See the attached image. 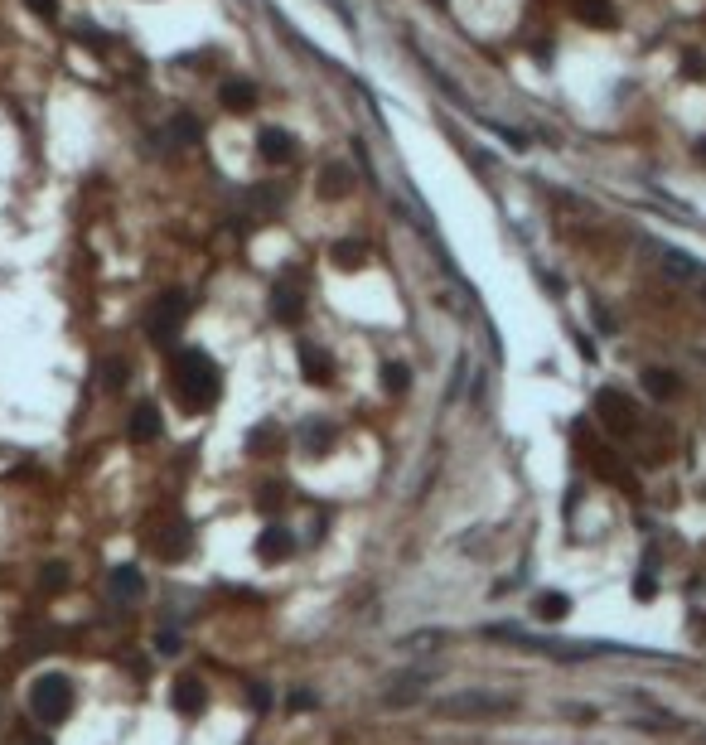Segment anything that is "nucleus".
Here are the masks:
<instances>
[{
  "label": "nucleus",
  "mask_w": 706,
  "mask_h": 745,
  "mask_svg": "<svg viewBox=\"0 0 706 745\" xmlns=\"http://www.w3.org/2000/svg\"><path fill=\"white\" fill-rule=\"evenodd\" d=\"M170 383H174V397H179V407H184V411H208L213 402L223 397L218 363H213L203 349H179L174 353Z\"/></svg>",
  "instance_id": "f257e3e1"
},
{
  "label": "nucleus",
  "mask_w": 706,
  "mask_h": 745,
  "mask_svg": "<svg viewBox=\"0 0 706 745\" xmlns=\"http://www.w3.org/2000/svg\"><path fill=\"white\" fill-rule=\"evenodd\" d=\"M430 712L440 721H494V716H508L518 712V697L508 692H484V688H464V692H450V697H436Z\"/></svg>",
  "instance_id": "f03ea898"
},
{
  "label": "nucleus",
  "mask_w": 706,
  "mask_h": 745,
  "mask_svg": "<svg viewBox=\"0 0 706 745\" xmlns=\"http://www.w3.org/2000/svg\"><path fill=\"white\" fill-rule=\"evenodd\" d=\"M30 712H34V721H44V726L68 721V712H73V682H68L64 673H44V678H34Z\"/></svg>",
  "instance_id": "7ed1b4c3"
},
{
  "label": "nucleus",
  "mask_w": 706,
  "mask_h": 745,
  "mask_svg": "<svg viewBox=\"0 0 706 745\" xmlns=\"http://www.w3.org/2000/svg\"><path fill=\"white\" fill-rule=\"evenodd\" d=\"M184 319H189V295L184 291H165L160 301H155L150 319H146V334L155 339V344H170L179 329H184Z\"/></svg>",
  "instance_id": "20e7f679"
},
{
  "label": "nucleus",
  "mask_w": 706,
  "mask_h": 745,
  "mask_svg": "<svg viewBox=\"0 0 706 745\" xmlns=\"http://www.w3.org/2000/svg\"><path fill=\"white\" fill-rule=\"evenodd\" d=\"M595 411H600V421L615 436H634V431H639V407H634L619 387H600V393H595Z\"/></svg>",
  "instance_id": "39448f33"
},
{
  "label": "nucleus",
  "mask_w": 706,
  "mask_h": 745,
  "mask_svg": "<svg viewBox=\"0 0 706 745\" xmlns=\"http://www.w3.org/2000/svg\"><path fill=\"white\" fill-rule=\"evenodd\" d=\"M426 692H430V668L397 673V678H387V688H382V707H412V702H421Z\"/></svg>",
  "instance_id": "423d86ee"
},
{
  "label": "nucleus",
  "mask_w": 706,
  "mask_h": 745,
  "mask_svg": "<svg viewBox=\"0 0 706 745\" xmlns=\"http://www.w3.org/2000/svg\"><path fill=\"white\" fill-rule=\"evenodd\" d=\"M189 547H194V528H189V518H165L160 528H155V552H160L165 562H179L189 557Z\"/></svg>",
  "instance_id": "0eeeda50"
},
{
  "label": "nucleus",
  "mask_w": 706,
  "mask_h": 745,
  "mask_svg": "<svg viewBox=\"0 0 706 745\" xmlns=\"http://www.w3.org/2000/svg\"><path fill=\"white\" fill-rule=\"evenodd\" d=\"M170 707L179 716H199L203 707H208V688H203L194 673H184V678H174V688H170Z\"/></svg>",
  "instance_id": "6e6552de"
},
{
  "label": "nucleus",
  "mask_w": 706,
  "mask_h": 745,
  "mask_svg": "<svg viewBox=\"0 0 706 745\" xmlns=\"http://www.w3.org/2000/svg\"><path fill=\"white\" fill-rule=\"evenodd\" d=\"M160 431H165L160 407H155V402H140V407L131 411V421H126V436L136 445H150V441H160Z\"/></svg>",
  "instance_id": "1a4fd4ad"
},
{
  "label": "nucleus",
  "mask_w": 706,
  "mask_h": 745,
  "mask_svg": "<svg viewBox=\"0 0 706 745\" xmlns=\"http://www.w3.org/2000/svg\"><path fill=\"white\" fill-rule=\"evenodd\" d=\"M271 315H276L281 325H301V315H305L301 286H291V281H276V286H271Z\"/></svg>",
  "instance_id": "9d476101"
},
{
  "label": "nucleus",
  "mask_w": 706,
  "mask_h": 745,
  "mask_svg": "<svg viewBox=\"0 0 706 745\" xmlns=\"http://www.w3.org/2000/svg\"><path fill=\"white\" fill-rule=\"evenodd\" d=\"M295 552V538H291V528H281V523H267L257 532V557L261 562H285Z\"/></svg>",
  "instance_id": "9b49d317"
},
{
  "label": "nucleus",
  "mask_w": 706,
  "mask_h": 745,
  "mask_svg": "<svg viewBox=\"0 0 706 745\" xmlns=\"http://www.w3.org/2000/svg\"><path fill=\"white\" fill-rule=\"evenodd\" d=\"M106 586H112L116 600H140L146 596V576H140V566H112V576H106Z\"/></svg>",
  "instance_id": "f8f14e48"
},
{
  "label": "nucleus",
  "mask_w": 706,
  "mask_h": 745,
  "mask_svg": "<svg viewBox=\"0 0 706 745\" xmlns=\"http://www.w3.org/2000/svg\"><path fill=\"white\" fill-rule=\"evenodd\" d=\"M257 150H261V160L285 165V160L295 156V140H291V131H281V126H267V131L257 136Z\"/></svg>",
  "instance_id": "ddd939ff"
},
{
  "label": "nucleus",
  "mask_w": 706,
  "mask_h": 745,
  "mask_svg": "<svg viewBox=\"0 0 706 745\" xmlns=\"http://www.w3.org/2000/svg\"><path fill=\"white\" fill-rule=\"evenodd\" d=\"M658 267H663L668 276H677V281H697L702 276V262L687 257V252H677V247H658Z\"/></svg>",
  "instance_id": "4468645a"
},
{
  "label": "nucleus",
  "mask_w": 706,
  "mask_h": 745,
  "mask_svg": "<svg viewBox=\"0 0 706 745\" xmlns=\"http://www.w3.org/2000/svg\"><path fill=\"white\" fill-rule=\"evenodd\" d=\"M301 373H305V383H319V387H325L329 377H334L329 353H325V349H315V344H301Z\"/></svg>",
  "instance_id": "2eb2a0df"
},
{
  "label": "nucleus",
  "mask_w": 706,
  "mask_h": 745,
  "mask_svg": "<svg viewBox=\"0 0 706 745\" xmlns=\"http://www.w3.org/2000/svg\"><path fill=\"white\" fill-rule=\"evenodd\" d=\"M532 614H537V620H566V614H571V596H566V590H542V596H537V605H532Z\"/></svg>",
  "instance_id": "dca6fc26"
},
{
  "label": "nucleus",
  "mask_w": 706,
  "mask_h": 745,
  "mask_svg": "<svg viewBox=\"0 0 706 745\" xmlns=\"http://www.w3.org/2000/svg\"><path fill=\"white\" fill-rule=\"evenodd\" d=\"M643 387H649V397L658 402H668V397H677V373L673 368H643Z\"/></svg>",
  "instance_id": "f3484780"
},
{
  "label": "nucleus",
  "mask_w": 706,
  "mask_h": 745,
  "mask_svg": "<svg viewBox=\"0 0 706 745\" xmlns=\"http://www.w3.org/2000/svg\"><path fill=\"white\" fill-rule=\"evenodd\" d=\"M301 445H305L310 455H325L329 445H334V426L329 421H305L301 426Z\"/></svg>",
  "instance_id": "a211bd4d"
},
{
  "label": "nucleus",
  "mask_w": 706,
  "mask_h": 745,
  "mask_svg": "<svg viewBox=\"0 0 706 745\" xmlns=\"http://www.w3.org/2000/svg\"><path fill=\"white\" fill-rule=\"evenodd\" d=\"M218 97H223L227 112H252V106H257V88H252V82H223Z\"/></svg>",
  "instance_id": "6ab92c4d"
},
{
  "label": "nucleus",
  "mask_w": 706,
  "mask_h": 745,
  "mask_svg": "<svg viewBox=\"0 0 706 745\" xmlns=\"http://www.w3.org/2000/svg\"><path fill=\"white\" fill-rule=\"evenodd\" d=\"M353 189V174L344 170V165H325V184H319V194L325 199H344Z\"/></svg>",
  "instance_id": "aec40b11"
},
{
  "label": "nucleus",
  "mask_w": 706,
  "mask_h": 745,
  "mask_svg": "<svg viewBox=\"0 0 706 745\" xmlns=\"http://www.w3.org/2000/svg\"><path fill=\"white\" fill-rule=\"evenodd\" d=\"M170 136L179 140V146H194V140L203 136V126H199V122H194V116H189V112H179L174 122H170Z\"/></svg>",
  "instance_id": "412c9836"
},
{
  "label": "nucleus",
  "mask_w": 706,
  "mask_h": 745,
  "mask_svg": "<svg viewBox=\"0 0 706 745\" xmlns=\"http://www.w3.org/2000/svg\"><path fill=\"white\" fill-rule=\"evenodd\" d=\"M576 15L595 20V25H615V10H609V0H576Z\"/></svg>",
  "instance_id": "4be33fe9"
},
{
  "label": "nucleus",
  "mask_w": 706,
  "mask_h": 745,
  "mask_svg": "<svg viewBox=\"0 0 706 745\" xmlns=\"http://www.w3.org/2000/svg\"><path fill=\"white\" fill-rule=\"evenodd\" d=\"M406 383H412V377H406V363H382V387H387V393H406Z\"/></svg>",
  "instance_id": "5701e85b"
},
{
  "label": "nucleus",
  "mask_w": 706,
  "mask_h": 745,
  "mask_svg": "<svg viewBox=\"0 0 706 745\" xmlns=\"http://www.w3.org/2000/svg\"><path fill=\"white\" fill-rule=\"evenodd\" d=\"M39 586H44V590H64V586H68V566H64V562H49V566L39 571Z\"/></svg>",
  "instance_id": "b1692460"
},
{
  "label": "nucleus",
  "mask_w": 706,
  "mask_h": 745,
  "mask_svg": "<svg viewBox=\"0 0 706 745\" xmlns=\"http://www.w3.org/2000/svg\"><path fill=\"white\" fill-rule=\"evenodd\" d=\"M634 596H639V600H653V596H658V576H653V566H643V571L634 576Z\"/></svg>",
  "instance_id": "393cba45"
},
{
  "label": "nucleus",
  "mask_w": 706,
  "mask_h": 745,
  "mask_svg": "<svg viewBox=\"0 0 706 745\" xmlns=\"http://www.w3.org/2000/svg\"><path fill=\"white\" fill-rule=\"evenodd\" d=\"M484 126H489L494 136H504L513 150H528V136H523V131H513V126H504V122H484Z\"/></svg>",
  "instance_id": "a878e982"
},
{
  "label": "nucleus",
  "mask_w": 706,
  "mask_h": 745,
  "mask_svg": "<svg viewBox=\"0 0 706 745\" xmlns=\"http://www.w3.org/2000/svg\"><path fill=\"white\" fill-rule=\"evenodd\" d=\"M334 257H339V267H358V262H363V242H339V247H334Z\"/></svg>",
  "instance_id": "bb28decb"
},
{
  "label": "nucleus",
  "mask_w": 706,
  "mask_h": 745,
  "mask_svg": "<svg viewBox=\"0 0 706 745\" xmlns=\"http://www.w3.org/2000/svg\"><path fill=\"white\" fill-rule=\"evenodd\" d=\"M102 373H106V387H122V383H126V363H122V359H106Z\"/></svg>",
  "instance_id": "cd10ccee"
},
{
  "label": "nucleus",
  "mask_w": 706,
  "mask_h": 745,
  "mask_svg": "<svg viewBox=\"0 0 706 745\" xmlns=\"http://www.w3.org/2000/svg\"><path fill=\"white\" fill-rule=\"evenodd\" d=\"M155 648H160V654H179V648H184V639H179L174 630H165V634H155Z\"/></svg>",
  "instance_id": "c85d7f7f"
},
{
  "label": "nucleus",
  "mask_w": 706,
  "mask_h": 745,
  "mask_svg": "<svg viewBox=\"0 0 706 745\" xmlns=\"http://www.w3.org/2000/svg\"><path fill=\"white\" fill-rule=\"evenodd\" d=\"M285 707H291V712H305V707H315V692H310V688H295L291 697H285Z\"/></svg>",
  "instance_id": "c756f323"
},
{
  "label": "nucleus",
  "mask_w": 706,
  "mask_h": 745,
  "mask_svg": "<svg viewBox=\"0 0 706 745\" xmlns=\"http://www.w3.org/2000/svg\"><path fill=\"white\" fill-rule=\"evenodd\" d=\"M682 73H687V78H706V58L702 54H687V58H682Z\"/></svg>",
  "instance_id": "7c9ffc66"
},
{
  "label": "nucleus",
  "mask_w": 706,
  "mask_h": 745,
  "mask_svg": "<svg viewBox=\"0 0 706 745\" xmlns=\"http://www.w3.org/2000/svg\"><path fill=\"white\" fill-rule=\"evenodd\" d=\"M25 5L34 10V15H44V20H54V15H58V0H25Z\"/></svg>",
  "instance_id": "2f4dec72"
},
{
  "label": "nucleus",
  "mask_w": 706,
  "mask_h": 745,
  "mask_svg": "<svg viewBox=\"0 0 706 745\" xmlns=\"http://www.w3.org/2000/svg\"><path fill=\"white\" fill-rule=\"evenodd\" d=\"M252 707H257V712H267V707H271V688H261V682H257V688H252Z\"/></svg>",
  "instance_id": "473e14b6"
},
{
  "label": "nucleus",
  "mask_w": 706,
  "mask_h": 745,
  "mask_svg": "<svg viewBox=\"0 0 706 745\" xmlns=\"http://www.w3.org/2000/svg\"><path fill=\"white\" fill-rule=\"evenodd\" d=\"M261 489H267V494H261V508L281 504V484H261Z\"/></svg>",
  "instance_id": "72a5a7b5"
},
{
  "label": "nucleus",
  "mask_w": 706,
  "mask_h": 745,
  "mask_svg": "<svg viewBox=\"0 0 706 745\" xmlns=\"http://www.w3.org/2000/svg\"><path fill=\"white\" fill-rule=\"evenodd\" d=\"M30 745H54L49 736H30Z\"/></svg>",
  "instance_id": "f704fd0d"
},
{
  "label": "nucleus",
  "mask_w": 706,
  "mask_h": 745,
  "mask_svg": "<svg viewBox=\"0 0 706 745\" xmlns=\"http://www.w3.org/2000/svg\"><path fill=\"white\" fill-rule=\"evenodd\" d=\"M692 741H697V745H706V726H702V731H697V736H692Z\"/></svg>",
  "instance_id": "c9c22d12"
},
{
  "label": "nucleus",
  "mask_w": 706,
  "mask_h": 745,
  "mask_svg": "<svg viewBox=\"0 0 706 745\" xmlns=\"http://www.w3.org/2000/svg\"><path fill=\"white\" fill-rule=\"evenodd\" d=\"M697 156H702V160H706V140H702V146H697Z\"/></svg>",
  "instance_id": "e433bc0d"
},
{
  "label": "nucleus",
  "mask_w": 706,
  "mask_h": 745,
  "mask_svg": "<svg viewBox=\"0 0 706 745\" xmlns=\"http://www.w3.org/2000/svg\"><path fill=\"white\" fill-rule=\"evenodd\" d=\"M436 5H446V0H436Z\"/></svg>",
  "instance_id": "4c0bfd02"
}]
</instances>
